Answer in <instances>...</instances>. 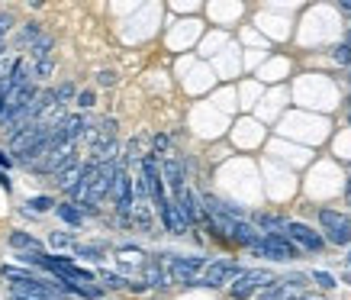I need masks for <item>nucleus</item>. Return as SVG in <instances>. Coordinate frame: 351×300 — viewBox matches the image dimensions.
<instances>
[{"mask_svg":"<svg viewBox=\"0 0 351 300\" xmlns=\"http://www.w3.org/2000/svg\"><path fill=\"white\" fill-rule=\"evenodd\" d=\"M145 284H149V288H155V290H165L171 284L168 268H165L161 262H149V265H145Z\"/></svg>","mask_w":351,"mask_h":300,"instance_id":"obj_11","label":"nucleus"},{"mask_svg":"<svg viewBox=\"0 0 351 300\" xmlns=\"http://www.w3.org/2000/svg\"><path fill=\"white\" fill-rule=\"evenodd\" d=\"M345 204L351 207V178H348V181H345Z\"/></svg>","mask_w":351,"mask_h":300,"instance_id":"obj_29","label":"nucleus"},{"mask_svg":"<svg viewBox=\"0 0 351 300\" xmlns=\"http://www.w3.org/2000/svg\"><path fill=\"white\" fill-rule=\"evenodd\" d=\"M316 220H319V233L326 236L329 246L351 249V214L335 210V207H319Z\"/></svg>","mask_w":351,"mask_h":300,"instance_id":"obj_1","label":"nucleus"},{"mask_svg":"<svg viewBox=\"0 0 351 300\" xmlns=\"http://www.w3.org/2000/svg\"><path fill=\"white\" fill-rule=\"evenodd\" d=\"M75 255L77 258H90V262H104V258H107V249L100 246V242H97V246H81V242H77Z\"/></svg>","mask_w":351,"mask_h":300,"instance_id":"obj_18","label":"nucleus"},{"mask_svg":"<svg viewBox=\"0 0 351 300\" xmlns=\"http://www.w3.org/2000/svg\"><path fill=\"white\" fill-rule=\"evenodd\" d=\"M55 197H49V194H39V197H29L26 200V210H36V214H49V210H55Z\"/></svg>","mask_w":351,"mask_h":300,"instance_id":"obj_17","label":"nucleus"},{"mask_svg":"<svg viewBox=\"0 0 351 300\" xmlns=\"http://www.w3.org/2000/svg\"><path fill=\"white\" fill-rule=\"evenodd\" d=\"M49 246H52V249H64V246L75 249L77 242H75V236H71V233H52V236H49Z\"/></svg>","mask_w":351,"mask_h":300,"instance_id":"obj_20","label":"nucleus"},{"mask_svg":"<svg viewBox=\"0 0 351 300\" xmlns=\"http://www.w3.org/2000/svg\"><path fill=\"white\" fill-rule=\"evenodd\" d=\"M55 216H58V220H64L71 229H81V226H84V220H87V216L77 210V204H71V200H64V204L55 207Z\"/></svg>","mask_w":351,"mask_h":300,"instance_id":"obj_12","label":"nucleus"},{"mask_svg":"<svg viewBox=\"0 0 351 300\" xmlns=\"http://www.w3.org/2000/svg\"><path fill=\"white\" fill-rule=\"evenodd\" d=\"M161 178H165V184L171 187V194L174 197H181L184 187H187V172H184V165L178 159H161Z\"/></svg>","mask_w":351,"mask_h":300,"instance_id":"obj_7","label":"nucleus"},{"mask_svg":"<svg viewBox=\"0 0 351 300\" xmlns=\"http://www.w3.org/2000/svg\"><path fill=\"white\" fill-rule=\"evenodd\" d=\"M274 271H267V268H245L239 278L229 284V297L232 300H248V297H255V294H261L265 288H271L274 284Z\"/></svg>","mask_w":351,"mask_h":300,"instance_id":"obj_3","label":"nucleus"},{"mask_svg":"<svg viewBox=\"0 0 351 300\" xmlns=\"http://www.w3.org/2000/svg\"><path fill=\"white\" fill-rule=\"evenodd\" d=\"M97 84H100V87H113V84H117V75H113L110 68H100V71H97Z\"/></svg>","mask_w":351,"mask_h":300,"instance_id":"obj_23","label":"nucleus"},{"mask_svg":"<svg viewBox=\"0 0 351 300\" xmlns=\"http://www.w3.org/2000/svg\"><path fill=\"white\" fill-rule=\"evenodd\" d=\"M39 26H43V23H36V20L23 23V26H20V43H23V45H29V49H32V45L43 39V30H39Z\"/></svg>","mask_w":351,"mask_h":300,"instance_id":"obj_15","label":"nucleus"},{"mask_svg":"<svg viewBox=\"0 0 351 300\" xmlns=\"http://www.w3.org/2000/svg\"><path fill=\"white\" fill-rule=\"evenodd\" d=\"M242 265L235 262V258H210V265H206V271L200 275V281H197V288H229L239 275H242Z\"/></svg>","mask_w":351,"mask_h":300,"instance_id":"obj_5","label":"nucleus"},{"mask_svg":"<svg viewBox=\"0 0 351 300\" xmlns=\"http://www.w3.org/2000/svg\"><path fill=\"white\" fill-rule=\"evenodd\" d=\"M97 281L104 284L107 290H129V278H123V275H117V271H107L100 268L97 271Z\"/></svg>","mask_w":351,"mask_h":300,"instance_id":"obj_14","label":"nucleus"},{"mask_svg":"<svg viewBox=\"0 0 351 300\" xmlns=\"http://www.w3.org/2000/svg\"><path fill=\"white\" fill-rule=\"evenodd\" d=\"M339 10H341V13H348V16H351V0H341Z\"/></svg>","mask_w":351,"mask_h":300,"instance_id":"obj_30","label":"nucleus"},{"mask_svg":"<svg viewBox=\"0 0 351 300\" xmlns=\"http://www.w3.org/2000/svg\"><path fill=\"white\" fill-rule=\"evenodd\" d=\"M248 252H255V255H261V258H271V262H293V258H300L297 242H293L287 233H277V236H265V233H261V239H258Z\"/></svg>","mask_w":351,"mask_h":300,"instance_id":"obj_4","label":"nucleus"},{"mask_svg":"<svg viewBox=\"0 0 351 300\" xmlns=\"http://www.w3.org/2000/svg\"><path fill=\"white\" fill-rule=\"evenodd\" d=\"M171 149V139L168 136H165V132H158V136H155V155H158V159H165V152Z\"/></svg>","mask_w":351,"mask_h":300,"instance_id":"obj_24","label":"nucleus"},{"mask_svg":"<svg viewBox=\"0 0 351 300\" xmlns=\"http://www.w3.org/2000/svg\"><path fill=\"white\" fill-rule=\"evenodd\" d=\"M7 242H10L13 252H43V242L32 236V233H23V229H13Z\"/></svg>","mask_w":351,"mask_h":300,"instance_id":"obj_10","label":"nucleus"},{"mask_svg":"<svg viewBox=\"0 0 351 300\" xmlns=\"http://www.w3.org/2000/svg\"><path fill=\"white\" fill-rule=\"evenodd\" d=\"M309 278L316 281V284H319V288H322V290H332V288H335V284H339V281L332 278L329 271H313V275H309Z\"/></svg>","mask_w":351,"mask_h":300,"instance_id":"obj_22","label":"nucleus"},{"mask_svg":"<svg viewBox=\"0 0 351 300\" xmlns=\"http://www.w3.org/2000/svg\"><path fill=\"white\" fill-rule=\"evenodd\" d=\"M332 62L351 68V45L348 43H339V45H335V49H332Z\"/></svg>","mask_w":351,"mask_h":300,"instance_id":"obj_19","label":"nucleus"},{"mask_svg":"<svg viewBox=\"0 0 351 300\" xmlns=\"http://www.w3.org/2000/svg\"><path fill=\"white\" fill-rule=\"evenodd\" d=\"M0 168L7 172V168H13V155L7 149H0Z\"/></svg>","mask_w":351,"mask_h":300,"instance_id":"obj_27","label":"nucleus"},{"mask_svg":"<svg viewBox=\"0 0 351 300\" xmlns=\"http://www.w3.org/2000/svg\"><path fill=\"white\" fill-rule=\"evenodd\" d=\"M71 97L77 100L75 84H62V87H55V100H58V107H64V104H71Z\"/></svg>","mask_w":351,"mask_h":300,"instance_id":"obj_21","label":"nucleus"},{"mask_svg":"<svg viewBox=\"0 0 351 300\" xmlns=\"http://www.w3.org/2000/svg\"><path fill=\"white\" fill-rule=\"evenodd\" d=\"M261 239V233H258V226L252 223V220H235L232 226H229V242L239 249H252Z\"/></svg>","mask_w":351,"mask_h":300,"instance_id":"obj_8","label":"nucleus"},{"mask_svg":"<svg viewBox=\"0 0 351 300\" xmlns=\"http://www.w3.org/2000/svg\"><path fill=\"white\" fill-rule=\"evenodd\" d=\"M52 75V62H39L36 65V78H49Z\"/></svg>","mask_w":351,"mask_h":300,"instance_id":"obj_26","label":"nucleus"},{"mask_svg":"<svg viewBox=\"0 0 351 300\" xmlns=\"http://www.w3.org/2000/svg\"><path fill=\"white\" fill-rule=\"evenodd\" d=\"M94 100H97V97H94V91H81V94H77V100H75V104H77V107H81V110H90V107H94Z\"/></svg>","mask_w":351,"mask_h":300,"instance_id":"obj_25","label":"nucleus"},{"mask_svg":"<svg viewBox=\"0 0 351 300\" xmlns=\"http://www.w3.org/2000/svg\"><path fill=\"white\" fill-rule=\"evenodd\" d=\"M297 300H326V297H319V294H303V297H297Z\"/></svg>","mask_w":351,"mask_h":300,"instance_id":"obj_31","label":"nucleus"},{"mask_svg":"<svg viewBox=\"0 0 351 300\" xmlns=\"http://www.w3.org/2000/svg\"><path fill=\"white\" fill-rule=\"evenodd\" d=\"M287 236L297 242L300 252H322V249L329 246L319 229H313V226H306V223H300V220H290V223H287Z\"/></svg>","mask_w":351,"mask_h":300,"instance_id":"obj_6","label":"nucleus"},{"mask_svg":"<svg viewBox=\"0 0 351 300\" xmlns=\"http://www.w3.org/2000/svg\"><path fill=\"white\" fill-rule=\"evenodd\" d=\"M252 223L258 226V233H265V236H277V233H287V216L280 214H255L252 216Z\"/></svg>","mask_w":351,"mask_h":300,"instance_id":"obj_9","label":"nucleus"},{"mask_svg":"<svg viewBox=\"0 0 351 300\" xmlns=\"http://www.w3.org/2000/svg\"><path fill=\"white\" fill-rule=\"evenodd\" d=\"M348 110H351V97H348Z\"/></svg>","mask_w":351,"mask_h":300,"instance_id":"obj_32","label":"nucleus"},{"mask_svg":"<svg viewBox=\"0 0 351 300\" xmlns=\"http://www.w3.org/2000/svg\"><path fill=\"white\" fill-rule=\"evenodd\" d=\"M0 187H3L7 194L13 191V181H10V174H7V172H0Z\"/></svg>","mask_w":351,"mask_h":300,"instance_id":"obj_28","label":"nucleus"},{"mask_svg":"<svg viewBox=\"0 0 351 300\" xmlns=\"http://www.w3.org/2000/svg\"><path fill=\"white\" fill-rule=\"evenodd\" d=\"M168 258V275H171V284H181V288H197L200 275L206 271L210 258L203 255H161Z\"/></svg>","mask_w":351,"mask_h":300,"instance_id":"obj_2","label":"nucleus"},{"mask_svg":"<svg viewBox=\"0 0 351 300\" xmlns=\"http://www.w3.org/2000/svg\"><path fill=\"white\" fill-rule=\"evenodd\" d=\"M52 45H55L52 36H43V39H39V43L29 49V58H32L36 65H39V62H49V52H52Z\"/></svg>","mask_w":351,"mask_h":300,"instance_id":"obj_16","label":"nucleus"},{"mask_svg":"<svg viewBox=\"0 0 351 300\" xmlns=\"http://www.w3.org/2000/svg\"><path fill=\"white\" fill-rule=\"evenodd\" d=\"M348 84H351V71H348Z\"/></svg>","mask_w":351,"mask_h":300,"instance_id":"obj_33","label":"nucleus"},{"mask_svg":"<svg viewBox=\"0 0 351 300\" xmlns=\"http://www.w3.org/2000/svg\"><path fill=\"white\" fill-rule=\"evenodd\" d=\"M81 165H84V161H71V165H68V168H62V172L55 174V184H58V187H62L64 194L71 191V187H75L77 184V178H81Z\"/></svg>","mask_w":351,"mask_h":300,"instance_id":"obj_13","label":"nucleus"},{"mask_svg":"<svg viewBox=\"0 0 351 300\" xmlns=\"http://www.w3.org/2000/svg\"><path fill=\"white\" fill-rule=\"evenodd\" d=\"M348 262H351V255H348Z\"/></svg>","mask_w":351,"mask_h":300,"instance_id":"obj_34","label":"nucleus"}]
</instances>
